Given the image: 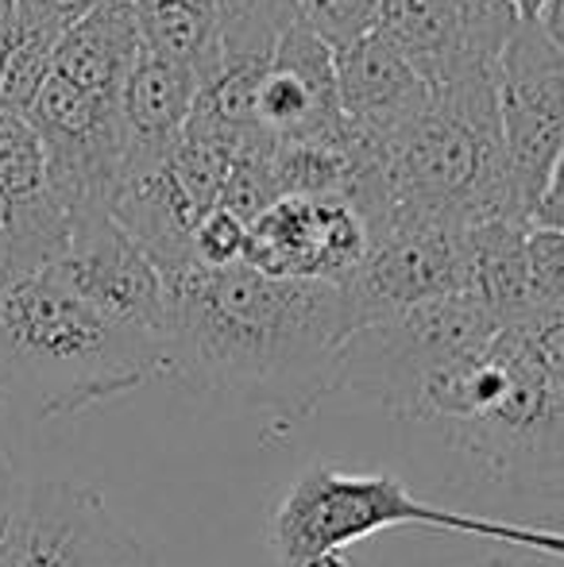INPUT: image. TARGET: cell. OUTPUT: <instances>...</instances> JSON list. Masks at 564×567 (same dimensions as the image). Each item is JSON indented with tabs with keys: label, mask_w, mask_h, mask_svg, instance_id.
I'll use <instances>...</instances> for the list:
<instances>
[{
	"label": "cell",
	"mask_w": 564,
	"mask_h": 567,
	"mask_svg": "<svg viewBox=\"0 0 564 567\" xmlns=\"http://www.w3.org/2000/svg\"><path fill=\"white\" fill-rule=\"evenodd\" d=\"M166 379L294 421L345 386L363 329L345 282L286 278L248 259L166 275Z\"/></svg>",
	"instance_id": "cell-1"
},
{
	"label": "cell",
	"mask_w": 564,
	"mask_h": 567,
	"mask_svg": "<svg viewBox=\"0 0 564 567\" xmlns=\"http://www.w3.org/2000/svg\"><path fill=\"white\" fill-rule=\"evenodd\" d=\"M0 402H4V382H0Z\"/></svg>",
	"instance_id": "cell-28"
},
{
	"label": "cell",
	"mask_w": 564,
	"mask_h": 567,
	"mask_svg": "<svg viewBox=\"0 0 564 567\" xmlns=\"http://www.w3.org/2000/svg\"><path fill=\"white\" fill-rule=\"evenodd\" d=\"M499 124L506 171L522 217L537 202L564 155V47L542 20H522L499 62Z\"/></svg>",
	"instance_id": "cell-6"
},
{
	"label": "cell",
	"mask_w": 564,
	"mask_h": 567,
	"mask_svg": "<svg viewBox=\"0 0 564 567\" xmlns=\"http://www.w3.org/2000/svg\"><path fill=\"white\" fill-rule=\"evenodd\" d=\"M376 228L345 194H279L248 225L244 259L267 275L345 282L371 251Z\"/></svg>",
	"instance_id": "cell-9"
},
{
	"label": "cell",
	"mask_w": 564,
	"mask_h": 567,
	"mask_svg": "<svg viewBox=\"0 0 564 567\" xmlns=\"http://www.w3.org/2000/svg\"><path fill=\"white\" fill-rule=\"evenodd\" d=\"M294 567H352V564H348V553H317Z\"/></svg>",
	"instance_id": "cell-25"
},
{
	"label": "cell",
	"mask_w": 564,
	"mask_h": 567,
	"mask_svg": "<svg viewBox=\"0 0 564 567\" xmlns=\"http://www.w3.org/2000/svg\"><path fill=\"white\" fill-rule=\"evenodd\" d=\"M248 247V220H240L236 213L213 205L194 228V259L209 262V267H228V262L244 259Z\"/></svg>",
	"instance_id": "cell-20"
},
{
	"label": "cell",
	"mask_w": 564,
	"mask_h": 567,
	"mask_svg": "<svg viewBox=\"0 0 564 567\" xmlns=\"http://www.w3.org/2000/svg\"><path fill=\"white\" fill-rule=\"evenodd\" d=\"M140 54L143 35L132 0H105L54 43V74L98 97H121Z\"/></svg>",
	"instance_id": "cell-15"
},
{
	"label": "cell",
	"mask_w": 564,
	"mask_h": 567,
	"mask_svg": "<svg viewBox=\"0 0 564 567\" xmlns=\"http://www.w3.org/2000/svg\"><path fill=\"white\" fill-rule=\"evenodd\" d=\"M526 267L537 313H564V228L530 220Z\"/></svg>",
	"instance_id": "cell-18"
},
{
	"label": "cell",
	"mask_w": 564,
	"mask_h": 567,
	"mask_svg": "<svg viewBox=\"0 0 564 567\" xmlns=\"http://www.w3.org/2000/svg\"><path fill=\"white\" fill-rule=\"evenodd\" d=\"M519 23L511 0H383L376 28L410 54L429 85H444L495 74Z\"/></svg>",
	"instance_id": "cell-11"
},
{
	"label": "cell",
	"mask_w": 564,
	"mask_h": 567,
	"mask_svg": "<svg viewBox=\"0 0 564 567\" xmlns=\"http://www.w3.org/2000/svg\"><path fill=\"white\" fill-rule=\"evenodd\" d=\"M391 220L483 225L522 217L499 124V70L433 85V101L383 140Z\"/></svg>",
	"instance_id": "cell-4"
},
{
	"label": "cell",
	"mask_w": 564,
	"mask_h": 567,
	"mask_svg": "<svg viewBox=\"0 0 564 567\" xmlns=\"http://www.w3.org/2000/svg\"><path fill=\"white\" fill-rule=\"evenodd\" d=\"M511 4L519 8L522 20H542V12H545V4H550V0H511Z\"/></svg>",
	"instance_id": "cell-26"
},
{
	"label": "cell",
	"mask_w": 564,
	"mask_h": 567,
	"mask_svg": "<svg viewBox=\"0 0 564 567\" xmlns=\"http://www.w3.org/2000/svg\"><path fill=\"white\" fill-rule=\"evenodd\" d=\"M360 321H383L410 306L472 290V228L441 220H394L345 278Z\"/></svg>",
	"instance_id": "cell-8"
},
{
	"label": "cell",
	"mask_w": 564,
	"mask_h": 567,
	"mask_svg": "<svg viewBox=\"0 0 564 567\" xmlns=\"http://www.w3.org/2000/svg\"><path fill=\"white\" fill-rule=\"evenodd\" d=\"M54 74V43L43 35L12 28L0 43V113L28 120L31 105L43 93L47 78Z\"/></svg>",
	"instance_id": "cell-17"
},
{
	"label": "cell",
	"mask_w": 564,
	"mask_h": 567,
	"mask_svg": "<svg viewBox=\"0 0 564 567\" xmlns=\"http://www.w3.org/2000/svg\"><path fill=\"white\" fill-rule=\"evenodd\" d=\"M132 8L147 51L189 66L202 85L217 74L225 43L221 0H132Z\"/></svg>",
	"instance_id": "cell-16"
},
{
	"label": "cell",
	"mask_w": 564,
	"mask_h": 567,
	"mask_svg": "<svg viewBox=\"0 0 564 567\" xmlns=\"http://www.w3.org/2000/svg\"><path fill=\"white\" fill-rule=\"evenodd\" d=\"M105 0H16V28L59 43L74 23H82Z\"/></svg>",
	"instance_id": "cell-21"
},
{
	"label": "cell",
	"mask_w": 564,
	"mask_h": 567,
	"mask_svg": "<svg viewBox=\"0 0 564 567\" xmlns=\"http://www.w3.org/2000/svg\"><path fill=\"white\" fill-rule=\"evenodd\" d=\"M166 379V343L101 313L54 262H0V382L43 417L132 394Z\"/></svg>",
	"instance_id": "cell-2"
},
{
	"label": "cell",
	"mask_w": 564,
	"mask_h": 567,
	"mask_svg": "<svg viewBox=\"0 0 564 567\" xmlns=\"http://www.w3.org/2000/svg\"><path fill=\"white\" fill-rule=\"evenodd\" d=\"M256 124L267 140H345L348 120L337 93V47L309 28L306 16L286 23L256 93Z\"/></svg>",
	"instance_id": "cell-12"
},
{
	"label": "cell",
	"mask_w": 564,
	"mask_h": 567,
	"mask_svg": "<svg viewBox=\"0 0 564 567\" xmlns=\"http://www.w3.org/2000/svg\"><path fill=\"white\" fill-rule=\"evenodd\" d=\"M197 93H202V78L194 70L143 47L140 62L121 90V116L124 135H129L124 178L163 166L171 158L174 143L182 140L197 109Z\"/></svg>",
	"instance_id": "cell-14"
},
{
	"label": "cell",
	"mask_w": 564,
	"mask_h": 567,
	"mask_svg": "<svg viewBox=\"0 0 564 567\" xmlns=\"http://www.w3.org/2000/svg\"><path fill=\"white\" fill-rule=\"evenodd\" d=\"M28 124L43 140L51 189L66 213L113 209L129 158L121 97H98L62 74H51L31 105Z\"/></svg>",
	"instance_id": "cell-7"
},
{
	"label": "cell",
	"mask_w": 564,
	"mask_h": 567,
	"mask_svg": "<svg viewBox=\"0 0 564 567\" xmlns=\"http://www.w3.org/2000/svg\"><path fill=\"white\" fill-rule=\"evenodd\" d=\"M410 525L495 540V545L564 564V529L429 506L387 471L356 475L332 463H314L286 486L267 517V545L283 567H294L317 553H348L360 540L379 537L387 529H410Z\"/></svg>",
	"instance_id": "cell-5"
},
{
	"label": "cell",
	"mask_w": 564,
	"mask_h": 567,
	"mask_svg": "<svg viewBox=\"0 0 564 567\" xmlns=\"http://www.w3.org/2000/svg\"><path fill=\"white\" fill-rule=\"evenodd\" d=\"M306 16L309 28H317L332 47H345L376 28L383 0H294Z\"/></svg>",
	"instance_id": "cell-19"
},
{
	"label": "cell",
	"mask_w": 564,
	"mask_h": 567,
	"mask_svg": "<svg viewBox=\"0 0 564 567\" xmlns=\"http://www.w3.org/2000/svg\"><path fill=\"white\" fill-rule=\"evenodd\" d=\"M491 567H514V564H491Z\"/></svg>",
	"instance_id": "cell-29"
},
{
	"label": "cell",
	"mask_w": 564,
	"mask_h": 567,
	"mask_svg": "<svg viewBox=\"0 0 564 567\" xmlns=\"http://www.w3.org/2000/svg\"><path fill=\"white\" fill-rule=\"evenodd\" d=\"M337 93L345 120L371 140H387L433 101L429 78L379 28L337 47Z\"/></svg>",
	"instance_id": "cell-13"
},
{
	"label": "cell",
	"mask_w": 564,
	"mask_h": 567,
	"mask_svg": "<svg viewBox=\"0 0 564 567\" xmlns=\"http://www.w3.org/2000/svg\"><path fill=\"white\" fill-rule=\"evenodd\" d=\"M16 20V0H0V28Z\"/></svg>",
	"instance_id": "cell-27"
},
{
	"label": "cell",
	"mask_w": 564,
	"mask_h": 567,
	"mask_svg": "<svg viewBox=\"0 0 564 567\" xmlns=\"http://www.w3.org/2000/svg\"><path fill=\"white\" fill-rule=\"evenodd\" d=\"M542 28L550 31L553 39L564 47V0H550L545 4V12H542Z\"/></svg>",
	"instance_id": "cell-24"
},
{
	"label": "cell",
	"mask_w": 564,
	"mask_h": 567,
	"mask_svg": "<svg viewBox=\"0 0 564 567\" xmlns=\"http://www.w3.org/2000/svg\"><path fill=\"white\" fill-rule=\"evenodd\" d=\"M51 262L101 313L166 343V275L113 217V209L70 213L66 247Z\"/></svg>",
	"instance_id": "cell-10"
},
{
	"label": "cell",
	"mask_w": 564,
	"mask_h": 567,
	"mask_svg": "<svg viewBox=\"0 0 564 567\" xmlns=\"http://www.w3.org/2000/svg\"><path fill=\"white\" fill-rule=\"evenodd\" d=\"M221 4H228V0H221Z\"/></svg>",
	"instance_id": "cell-30"
},
{
	"label": "cell",
	"mask_w": 564,
	"mask_h": 567,
	"mask_svg": "<svg viewBox=\"0 0 564 567\" xmlns=\"http://www.w3.org/2000/svg\"><path fill=\"white\" fill-rule=\"evenodd\" d=\"M402 413L437 429L495 483L564 494V382L537 363L519 329H499L433 371Z\"/></svg>",
	"instance_id": "cell-3"
},
{
	"label": "cell",
	"mask_w": 564,
	"mask_h": 567,
	"mask_svg": "<svg viewBox=\"0 0 564 567\" xmlns=\"http://www.w3.org/2000/svg\"><path fill=\"white\" fill-rule=\"evenodd\" d=\"M537 225H553V228H564V155L553 171L550 186H545L542 202H537V213H534Z\"/></svg>",
	"instance_id": "cell-23"
},
{
	"label": "cell",
	"mask_w": 564,
	"mask_h": 567,
	"mask_svg": "<svg viewBox=\"0 0 564 567\" xmlns=\"http://www.w3.org/2000/svg\"><path fill=\"white\" fill-rule=\"evenodd\" d=\"M28 483H23L20 467H16L12 444H8V429H4V402H0V556L12 545L16 525H20L23 509H28Z\"/></svg>",
	"instance_id": "cell-22"
}]
</instances>
